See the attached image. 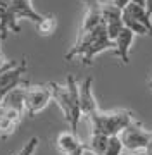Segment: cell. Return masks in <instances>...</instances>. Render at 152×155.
I'll return each mask as SVG.
<instances>
[{
	"label": "cell",
	"instance_id": "obj_1",
	"mask_svg": "<svg viewBox=\"0 0 152 155\" xmlns=\"http://www.w3.org/2000/svg\"><path fill=\"white\" fill-rule=\"evenodd\" d=\"M52 93V100H56V104L61 107L62 114L66 117V121L71 126V133L76 134L78 131V122L81 117V109H79V93H78V83L74 76L69 74L66 86L57 83H49Z\"/></svg>",
	"mask_w": 152,
	"mask_h": 155
},
{
	"label": "cell",
	"instance_id": "obj_2",
	"mask_svg": "<svg viewBox=\"0 0 152 155\" xmlns=\"http://www.w3.org/2000/svg\"><path fill=\"white\" fill-rule=\"evenodd\" d=\"M92 124V133L106 134V136H119L126 126L135 121L131 110H114V112H100L97 110L88 116Z\"/></svg>",
	"mask_w": 152,
	"mask_h": 155
},
{
	"label": "cell",
	"instance_id": "obj_3",
	"mask_svg": "<svg viewBox=\"0 0 152 155\" xmlns=\"http://www.w3.org/2000/svg\"><path fill=\"white\" fill-rule=\"evenodd\" d=\"M52 100L49 84H35L24 88V114L35 117L40 110H43L47 104Z\"/></svg>",
	"mask_w": 152,
	"mask_h": 155
},
{
	"label": "cell",
	"instance_id": "obj_4",
	"mask_svg": "<svg viewBox=\"0 0 152 155\" xmlns=\"http://www.w3.org/2000/svg\"><path fill=\"white\" fill-rule=\"evenodd\" d=\"M119 140L124 150H145L152 140V131H147L138 121H133L119 133Z\"/></svg>",
	"mask_w": 152,
	"mask_h": 155
},
{
	"label": "cell",
	"instance_id": "obj_5",
	"mask_svg": "<svg viewBox=\"0 0 152 155\" xmlns=\"http://www.w3.org/2000/svg\"><path fill=\"white\" fill-rule=\"evenodd\" d=\"M86 7V12H85L83 22H81V28H79V33H88L92 29L99 28L102 22V4L99 0H81Z\"/></svg>",
	"mask_w": 152,
	"mask_h": 155
},
{
	"label": "cell",
	"instance_id": "obj_6",
	"mask_svg": "<svg viewBox=\"0 0 152 155\" xmlns=\"http://www.w3.org/2000/svg\"><path fill=\"white\" fill-rule=\"evenodd\" d=\"M78 93H79V109H81V116H90L93 112L99 110L95 102V97H93V91H92V78H85L81 84H78Z\"/></svg>",
	"mask_w": 152,
	"mask_h": 155
},
{
	"label": "cell",
	"instance_id": "obj_7",
	"mask_svg": "<svg viewBox=\"0 0 152 155\" xmlns=\"http://www.w3.org/2000/svg\"><path fill=\"white\" fill-rule=\"evenodd\" d=\"M23 116H24V112H21V110L0 107V136L2 138L11 136L16 131V127L19 126Z\"/></svg>",
	"mask_w": 152,
	"mask_h": 155
},
{
	"label": "cell",
	"instance_id": "obj_8",
	"mask_svg": "<svg viewBox=\"0 0 152 155\" xmlns=\"http://www.w3.org/2000/svg\"><path fill=\"white\" fill-rule=\"evenodd\" d=\"M9 11L16 16V19H29V21H33L35 24H38L43 16L38 14V12L33 9L31 5V0H11V4H9Z\"/></svg>",
	"mask_w": 152,
	"mask_h": 155
},
{
	"label": "cell",
	"instance_id": "obj_9",
	"mask_svg": "<svg viewBox=\"0 0 152 155\" xmlns=\"http://www.w3.org/2000/svg\"><path fill=\"white\" fill-rule=\"evenodd\" d=\"M133 36H135V35L131 33L128 28H123L121 33L118 35V38L114 40L116 55L121 59L123 64H128L130 62V47H131V43H133Z\"/></svg>",
	"mask_w": 152,
	"mask_h": 155
},
{
	"label": "cell",
	"instance_id": "obj_10",
	"mask_svg": "<svg viewBox=\"0 0 152 155\" xmlns=\"http://www.w3.org/2000/svg\"><path fill=\"white\" fill-rule=\"evenodd\" d=\"M111 47H114V43L109 40V36H107V31L106 33H102L99 38L93 41V43L88 47V50L83 54V57H81V62H83L85 66H92V62H93V57L97 55V54H100V52H104V50L111 48Z\"/></svg>",
	"mask_w": 152,
	"mask_h": 155
},
{
	"label": "cell",
	"instance_id": "obj_11",
	"mask_svg": "<svg viewBox=\"0 0 152 155\" xmlns=\"http://www.w3.org/2000/svg\"><path fill=\"white\" fill-rule=\"evenodd\" d=\"M123 16H128V17H131V19H135V21H138L140 24H144V26L149 29V35H152L150 16L147 14L145 7H140V5H137V4H131V2H130L128 5L123 9Z\"/></svg>",
	"mask_w": 152,
	"mask_h": 155
},
{
	"label": "cell",
	"instance_id": "obj_12",
	"mask_svg": "<svg viewBox=\"0 0 152 155\" xmlns=\"http://www.w3.org/2000/svg\"><path fill=\"white\" fill-rule=\"evenodd\" d=\"M81 141L76 138V134L73 133H61L59 134V138H57V148L61 150L64 155H71L73 152L81 147Z\"/></svg>",
	"mask_w": 152,
	"mask_h": 155
},
{
	"label": "cell",
	"instance_id": "obj_13",
	"mask_svg": "<svg viewBox=\"0 0 152 155\" xmlns=\"http://www.w3.org/2000/svg\"><path fill=\"white\" fill-rule=\"evenodd\" d=\"M123 11L118 9L114 4H104L102 5V22L104 24H113V22H121L123 19Z\"/></svg>",
	"mask_w": 152,
	"mask_h": 155
},
{
	"label": "cell",
	"instance_id": "obj_14",
	"mask_svg": "<svg viewBox=\"0 0 152 155\" xmlns=\"http://www.w3.org/2000/svg\"><path fill=\"white\" fill-rule=\"evenodd\" d=\"M107 143H109V136L92 133V138H90V141L86 143V147H88L95 155H104L106 150H107Z\"/></svg>",
	"mask_w": 152,
	"mask_h": 155
},
{
	"label": "cell",
	"instance_id": "obj_15",
	"mask_svg": "<svg viewBox=\"0 0 152 155\" xmlns=\"http://www.w3.org/2000/svg\"><path fill=\"white\" fill-rule=\"evenodd\" d=\"M57 28V19L56 16H43V19L36 24V31H38L42 36H49L56 31Z\"/></svg>",
	"mask_w": 152,
	"mask_h": 155
},
{
	"label": "cell",
	"instance_id": "obj_16",
	"mask_svg": "<svg viewBox=\"0 0 152 155\" xmlns=\"http://www.w3.org/2000/svg\"><path fill=\"white\" fill-rule=\"evenodd\" d=\"M123 143H121V140L119 136H111L109 138V143H107V150L104 155H121L123 153Z\"/></svg>",
	"mask_w": 152,
	"mask_h": 155
},
{
	"label": "cell",
	"instance_id": "obj_17",
	"mask_svg": "<svg viewBox=\"0 0 152 155\" xmlns=\"http://www.w3.org/2000/svg\"><path fill=\"white\" fill-rule=\"evenodd\" d=\"M121 155H147L145 150H123Z\"/></svg>",
	"mask_w": 152,
	"mask_h": 155
},
{
	"label": "cell",
	"instance_id": "obj_18",
	"mask_svg": "<svg viewBox=\"0 0 152 155\" xmlns=\"http://www.w3.org/2000/svg\"><path fill=\"white\" fill-rule=\"evenodd\" d=\"M113 4H114L116 7H118V9H121V11H123L124 7H126V5L130 4V0H113Z\"/></svg>",
	"mask_w": 152,
	"mask_h": 155
},
{
	"label": "cell",
	"instance_id": "obj_19",
	"mask_svg": "<svg viewBox=\"0 0 152 155\" xmlns=\"http://www.w3.org/2000/svg\"><path fill=\"white\" fill-rule=\"evenodd\" d=\"M145 152H147V155H152V140H150V143H149V147L145 148Z\"/></svg>",
	"mask_w": 152,
	"mask_h": 155
},
{
	"label": "cell",
	"instance_id": "obj_20",
	"mask_svg": "<svg viewBox=\"0 0 152 155\" xmlns=\"http://www.w3.org/2000/svg\"><path fill=\"white\" fill-rule=\"evenodd\" d=\"M149 86H150V88H152V79H150V81H149Z\"/></svg>",
	"mask_w": 152,
	"mask_h": 155
}]
</instances>
